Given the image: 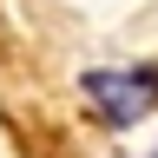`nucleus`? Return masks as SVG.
<instances>
[{"mask_svg": "<svg viewBox=\"0 0 158 158\" xmlns=\"http://www.w3.org/2000/svg\"><path fill=\"white\" fill-rule=\"evenodd\" d=\"M79 99L106 132H132L158 112V66H92L79 73Z\"/></svg>", "mask_w": 158, "mask_h": 158, "instance_id": "nucleus-1", "label": "nucleus"}, {"mask_svg": "<svg viewBox=\"0 0 158 158\" xmlns=\"http://www.w3.org/2000/svg\"><path fill=\"white\" fill-rule=\"evenodd\" d=\"M145 158H158V145H152V152H145Z\"/></svg>", "mask_w": 158, "mask_h": 158, "instance_id": "nucleus-2", "label": "nucleus"}]
</instances>
